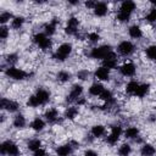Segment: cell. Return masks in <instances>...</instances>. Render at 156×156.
<instances>
[{"instance_id": "obj_1", "label": "cell", "mask_w": 156, "mask_h": 156, "mask_svg": "<svg viewBox=\"0 0 156 156\" xmlns=\"http://www.w3.org/2000/svg\"><path fill=\"white\" fill-rule=\"evenodd\" d=\"M0 151H1V155H7V156H20L21 154L18 145L12 140L2 141L0 146Z\"/></svg>"}, {"instance_id": "obj_2", "label": "cell", "mask_w": 156, "mask_h": 156, "mask_svg": "<svg viewBox=\"0 0 156 156\" xmlns=\"http://www.w3.org/2000/svg\"><path fill=\"white\" fill-rule=\"evenodd\" d=\"M71 52H72V44L71 43H62L56 49V51L54 54V58L57 61H65L71 55Z\"/></svg>"}, {"instance_id": "obj_3", "label": "cell", "mask_w": 156, "mask_h": 156, "mask_svg": "<svg viewBox=\"0 0 156 156\" xmlns=\"http://www.w3.org/2000/svg\"><path fill=\"white\" fill-rule=\"evenodd\" d=\"M33 41H34V44H35L39 49H41V50H48V49H50V48H51V44H52L50 37H48L45 33H37V34H34Z\"/></svg>"}, {"instance_id": "obj_4", "label": "cell", "mask_w": 156, "mask_h": 156, "mask_svg": "<svg viewBox=\"0 0 156 156\" xmlns=\"http://www.w3.org/2000/svg\"><path fill=\"white\" fill-rule=\"evenodd\" d=\"M112 51V48L110 45H100L96 48H93L89 52V56L91 58H96V60H104L106 57V55L108 52Z\"/></svg>"}, {"instance_id": "obj_5", "label": "cell", "mask_w": 156, "mask_h": 156, "mask_svg": "<svg viewBox=\"0 0 156 156\" xmlns=\"http://www.w3.org/2000/svg\"><path fill=\"white\" fill-rule=\"evenodd\" d=\"M5 74H6L9 78L13 79V80H23V79H26V78L28 77V73H27L24 69L17 68V67H15V66H12V67L9 66V67L6 68V71H5Z\"/></svg>"}, {"instance_id": "obj_6", "label": "cell", "mask_w": 156, "mask_h": 156, "mask_svg": "<svg viewBox=\"0 0 156 156\" xmlns=\"http://www.w3.org/2000/svg\"><path fill=\"white\" fill-rule=\"evenodd\" d=\"M123 128L121 127V126H112L111 127V130H110V133L107 134V136H106V143L107 144H110V145H115L118 140H119V138L122 136V134H123Z\"/></svg>"}, {"instance_id": "obj_7", "label": "cell", "mask_w": 156, "mask_h": 156, "mask_svg": "<svg viewBox=\"0 0 156 156\" xmlns=\"http://www.w3.org/2000/svg\"><path fill=\"white\" fill-rule=\"evenodd\" d=\"M135 51V46L129 40H123L117 45V52L122 56H130Z\"/></svg>"}, {"instance_id": "obj_8", "label": "cell", "mask_w": 156, "mask_h": 156, "mask_svg": "<svg viewBox=\"0 0 156 156\" xmlns=\"http://www.w3.org/2000/svg\"><path fill=\"white\" fill-rule=\"evenodd\" d=\"M82 94H83V87L80 84H74V85H72V88L67 95V101L77 102V100L82 98Z\"/></svg>"}, {"instance_id": "obj_9", "label": "cell", "mask_w": 156, "mask_h": 156, "mask_svg": "<svg viewBox=\"0 0 156 156\" xmlns=\"http://www.w3.org/2000/svg\"><path fill=\"white\" fill-rule=\"evenodd\" d=\"M118 71L123 77H128L129 78V77H133L135 74L136 67H135V65L133 62H124L123 65H121L118 67Z\"/></svg>"}, {"instance_id": "obj_10", "label": "cell", "mask_w": 156, "mask_h": 156, "mask_svg": "<svg viewBox=\"0 0 156 156\" xmlns=\"http://www.w3.org/2000/svg\"><path fill=\"white\" fill-rule=\"evenodd\" d=\"M0 107L7 112H16L18 111L20 108V104L15 100H10V99H6V98H2L1 99V102H0Z\"/></svg>"}, {"instance_id": "obj_11", "label": "cell", "mask_w": 156, "mask_h": 156, "mask_svg": "<svg viewBox=\"0 0 156 156\" xmlns=\"http://www.w3.org/2000/svg\"><path fill=\"white\" fill-rule=\"evenodd\" d=\"M78 26H79V21L77 17H69L67 21V26L65 28L66 34L68 35H76L78 33Z\"/></svg>"}, {"instance_id": "obj_12", "label": "cell", "mask_w": 156, "mask_h": 156, "mask_svg": "<svg viewBox=\"0 0 156 156\" xmlns=\"http://www.w3.org/2000/svg\"><path fill=\"white\" fill-rule=\"evenodd\" d=\"M117 63H118L117 62V55H116L115 51L108 52L106 55V57L102 60V66L106 67V68H108L110 71L113 69V68H116L117 67Z\"/></svg>"}, {"instance_id": "obj_13", "label": "cell", "mask_w": 156, "mask_h": 156, "mask_svg": "<svg viewBox=\"0 0 156 156\" xmlns=\"http://www.w3.org/2000/svg\"><path fill=\"white\" fill-rule=\"evenodd\" d=\"M94 77L98 79V80H101V82H106L110 79V69L104 67V66H100L95 69L94 72Z\"/></svg>"}, {"instance_id": "obj_14", "label": "cell", "mask_w": 156, "mask_h": 156, "mask_svg": "<svg viewBox=\"0 0 156 156\" xmlns=\"http://www.w3.org/2000/svg\"><path fill=\"white\" fill-rule=\"evenodd\" d=\"M93 12H94V15L98 16V17H104V16H106L107 12H108V6H107L106 2L99 1V2H96L95 7L93 9Z\"/></svg>"}, {"instance_id": "obj_15", "label": "cell", "mask_w": 156, "mask_h": 156, "mask_svg": "<svg viewBox=\"0 0 156 156\" xmlns=\"http://www.w3.org/2000/svg\"><path fill=\"white\" fill-rule=\"evenodd\" d=\"M44 117H45V121L49 122V123H55L57 119H58V111L57 108L55 107H49L45 113H44Z\"/></svg>"}, {"instance_id": "obj_16", "label": "cell", "mask_w": 156, "mask_h": 156, "mask_svg": "<svg viewBox=\"0 0 156 156\" xmlns=\"http://www.w3.org/2000/svg\"><path fill=\"white\" fill-rule=\"evenodd\" d=\"M73 146L71 143L68 144H63V145H60L57 149H56V155L57 156H71L72 152H73Z\"/></svg>"}, {"instance_id": "obj_17", "label": "cell", "mask_w": 156, "mask_h": 156, "mask_svg": "<svg viewBox=\"0 0 156 156\" xmlns=\"http://www.w3.org/2000/svg\"><path fill=\"white\" fill-rule=\"evenodd\" d=\"M105 90V87L100 83V82H95V83H93L90 87H89V94L91 95V96H100L101 95V93Z\"/></svg>"}, {"instance_id": "obj_18", "label": "cell", "mask_w": 156, "mask_h": 156, "mask_svg": "<svg viewBox=\"0 0 156 156\" xmlns=\"http://www.w3.org/2000/svg\"><path fill=\"white\" fill-rule=\"evenodd\" d=\"M135 9H136L135 2H134V1H130V0H127V1H123V2L121 4L118 11H122V12H126V13L132 15Z\"/></svg>"}, {"instance_id": "obj_19", "label": "cell", "mask_w": 156, "mask_h": 156, "mask_svg": "<svg viewBox=\"0 0 156 156\" xmlns=\"http://www.w3.org/2000/svg\"><path fill=\"white\" fill-rule=\"evenodd\" d=\"M57 23H58V20L57 18H52L49 23H46L45 24V27H44V33L48 35V37H51L52 34H55V32H56V28H57Z\"/></svg>"}, {"instance_id": "obj_20", "label": "cell", "mask_w": 156, "mask_h": 156, "mask_svg": "<svg viewBox=\"0 0 156 156\" xmlns=\"http://www.w3.org/2000/svg\"><path fill=\"white\" fill-rule=\"evenodd\" d=\"M35 96L38 98L40 105H45L49 100H50V91H48L46 89H38L35 93Z\"/></svg>"}, {"instance_id": "obj_21", "label": "cell", "mask_w": 156, "mask_h": 156, "mask_svg": "<svg viewBox=\"0 0 156 156\" xmlns=\"http://www.w3.org/2000/svg\"><path fill=\"white\" fill-rule=\"evenodd\" d=\"M107 106L108 105H112V104H115V96H113V94H112V91L111 90H108V89H105L102 93H101V95L99 96Z\"/></svg>"}, {"instance_id": "obj_22", "label": "cell", "mask_w": 156, "mask_h": 156, "mask_svg": "<svg viewBox=\"0 0 156 156\" xmlns=\"http://www.w3.org/2000/svg\"><path fill=\"white\" fill-rule=\"evenodd\" d=\"M128 34H129V37L133 38V39H140V38L143 37V29H141L139 26L133 24V26H130V27L128 28Z\"/></svg>"}, {"instance_id": "obj_23", "label": "cell", "mask_w": 156, "mask_h": 156, "mask_svg": "<svg viewBox=\"0 0 156 156\" xmlns=\"http://www.w3.org/2000/svg\"><path fill=\"white\" fill-rule=\"evenodd\" d=\"M90 133H91V135L94 138H101V136H104L106 134V128L102 124H95V126L91 127Z\"/></svg>"}, {"instance_id": "obj_24", "label": "cell", "mask_w": 156, "mask_h": 156, "mask_svg": "<svg viewBox=\"0 0 156 156\" xmlns=\"http://www.w3.org/2000/svg\"><path fill=\"white\" fill-rule=\"evenodd\" d=\"M30 128L33 129V130H35V132H41L43 129H44V127H45V121L43 119V118H40V117H35L32 122H30Z\"/></svg>"}, {"instance_id": "obj_25", "label": "cell", "mask_w": 156, "mask_h": 156, "mask_svg": "<svg viewBox=\"0 0 156 156\" xmlns=\"http://www.w3.org/2000/svg\"><path fill=\"white\" fill-rule=\"evenodd\" d=\"M155 154H156L155 146L151 145V144H149V143L144 144L141 146V149H140V155L141 156H155Z\"/></svg>"}, {"instance_id": "obj_26", "label": "cell", "mask_w": 156, "mask_h": 156, "mask_svg": "<svg viewBox=\"0 0 156 156\" xmlns=\"http://www.w3.org/2000/svg\"><path fill=\"white\" fill-rule=\"evenodd\" d=\"M26 123H27V122H26V117H24L23 115L18 113V115H16V116L13 117L12 124H13L15 128H17V129H22V128L26 127Z\"/></svg>"}, {"instance_id": "obj_27", "label": "cell", "mask_w": 156, "mask_h": 156, "mask_svg": "<svg viewBox=\"0 0 156 156\" xmlns=\"http://www.w3.org/2000/svg\"><path fill=\"white\" fill-rule=\"evenodd\" d=\"M139 129L136 128V127H128L124 132H123V134H124V138H127V139H136L138 136H139Z\"/></svg>"}, {"instance_id": "obj_28", "label": "cell", "mask_w": 156, "mask_h": 156, "mask_svg": "<svg viewBox=\"0 0 156 156\" xmlns=\"http://www.w3.org/2000/svg\"><path fill=\"white\" fill-rule=\"evenodd\" d=\"M150 90V84L149 83H143V84H139L134 96H138V98H144Z\"/></svg>"}, {"instance_id": "obj_29", "label": "cell", "mask_w": 156, "mask_h": 156, "mask_svg": "<svg viewBox=\"0 0 156 156\" xmlns=\"http://www.w3.org/2000/svg\"><path fill=\"white\" fill-rule=\"evenodd\" d=\"M139 84H140V83H138V82L134 80V79L129 80V82L127 83V85H126V93L129 94V95H134L135 91H136V89H138V87H139Z\"/></svg>"}, {"instance_id": "obj_30", "label": "cell", "mask_w": 156, "mask_h": 156, "mask_svg": "<svg viewBox=\"0 0 156 156\" xmlns=\"http://www.w3.org/2000/svg\"><path fill=\"white\" fill-rule=\"evenodd\" d=\"M78 115V107L77 106H69L65 111V117L67 119H74Z\"/></svg>"}, {"instance_id": "obj_31", "label": "cell", "mask_w": 156, "mask_h": 156, "mask_svg": "<svg viewBox=\"0 0 156 156\" xmlns=\"http://www.w3.org/2000/svg\"><path fill=\"white\" fill-rule=\"evenodd\" d=\"M132 152V146L128 143H123L118 147V156H129Z\"/></svg>"}, {"instance_id": "obj_32", "label": "cell", "mask_w": 156, "mask_h": 156, "mask_svg": "<svg viewBox=\"0 0 156 156\" xmlns=\"http://www.w3.org/2000/svg\"><path fill=\"white\" fill-rule=\"evenodd\" d=\"M27 147H28V150L34 152V151H37L38 149L41 147V140L40 139H32L27 143Z\"/></svg>"}, {"instance_id": "obj_33", "label": "cell", "mask_w": 156, "mask_h": 156, "mask_svg": "<svg viewBox=\"0 0 156 156\" xmlns=\"http://www.w3.org/2000/svg\"><path fill=\"white\" fill-rule=\"evenodd\" d=\"M56 77H57V80H58V82H61V83H66V82H68V80L71 79L72 74H71L68 71L62 69V71H60V72L56 74Z\"/></svg>"}, {"instance_id": "obj_34", "label": "cell", "mask_w": 156, "mask_h": 156, "mask_svg": "<svg viewBox=\"0 0 156 156\" xmlns=\"http://www.w3.org/2000/svg\"><path fill=\"white\" fill-rule=\"evenodd\" d=\"M23 23H24V17L23 16H16L11 21V27L13 29H20L23 26Z\"/></svg>"}, {"instance_id": "obj_35", "label": "cell", "mask_w": 156, "mask_h": 156, "mask_svg": "<svg viewBox=\"0 0 156 156\" xmlns=\"http://www.w3.org/2000/svg\"><path fill=\"white\" fill-rule=\"evenodd\" d=\"M12 18H13V16H12V13L9 12V11H2V12L0 13V23H1L2 26H5L10 20L12 21Z\"/></svg>"}, {"instance_id": "obj_36", "label": "cell", "mask_w": 156, "mask_h": 156, "mask_svg": "<svg viewBox=\"0 0 156 156\" xmlns=\"http://www.w3.org/2000/svg\"><path fill=\"white\" fill-rule=\"evenodd\" d=\"M145 54H146L147 58L156 61V45H150V46H147V48L145 49Z\"/></svg>"}, {"instance_id": "obj_37", "label": "cell", "mask_w": 156, "mask_h": 156, "mask_svg": "<svg viewBox=\"0 0 156 156\" xmlns=\"http://www.w3.org/2000/svg\"><path fill=\"white\" fill-rule=\"evenodd\" d=\"M130 16L129 13H126V12H122V11H118L117 12V21L121 22V23H126L130 20Z\"/></svg>"}, {"instance_id": "obj_38", "label": "cell", "mask_w": 156, "mask_h": 156, "mask_svg": "<svg viewBox=\"0 0 156 156\" xmlns=\"http://www.w3.org/2000/svg\"><path fill=\"white\" fill-rule=\"evenodd\" d=\"M27 105H28L29 107H38V106H41L40 102H39V100H38V98L35 96V94H34V95H30V96L28 98Z\"/></svg>"}, {"instance_id": "obj_39", "label": "cell", "mask_w": 156, "mask_h": 156, "mask_svg": "<svg viewBox=\"0 0 156 156\" xmlns=\"http://www.w3.org/2000/svg\"><path fill=\"white\" fill-rule=\"evenodd\" d=\"M146 21H149V22H156V7H154V9H151L149 12H147V15H146Z\"/></svg>"}, {"instance_id": "obj_40", "label": "cell", "mask_w": 156, "mask_h": 156, "mask_svg": "<svg viewBox=\"0 0 156 156\" xmlns=\"http://www.w3.org/2000/svg\"><path fill=\"white\" fill-rule=\"evenodd\" d=\"M87 38H88V40H89L90 43H98V41L100 40V35H99L96 32H90V33L87 35Z\"/></svg>"}, {"instance_id": "obj_41", "label": "cell", "mask_w": 156, "mask_h": 156, "mask_svg": "<svg viewBox=\"0 0 156 156\" xmlns=\"http://www.w3.org/2000/svg\"><path fill=\"white\" fill-rule=\"evenodd\" d=\"M17 58H18V56H17L16 54H9V55L6 56V62L10 65V67H12L13 63L17 62Z\"/></svg>"}, {"instance_id": "obj_42", "label": "cell", "mask_w": 156, "mask_h": 156, "mask_svg": "<svg viewBox=\"0 0 156 156\" xmlns=\"http://www.w3.org/2000/svg\"><path fill=\"white\" fill-rule=\"evenodd\" d=\"M9 34H10V29L6 26H1V28H0V38L4 40V39H6L9 37Z\"/></svg>"}, {"instance_id": "obj_43", "label": "cell", "mask_w": 156, "mask_h": 156, "mask_svg": "<svg viewBox=\"0 0 156 156\" xmlns=\"http://www.w3.org/2000/svg\"><path fill=\"white\" fill-rule=\"evenodd\" d=\"M77 77H78L79 79H82V80H85V79H88V77H89V72H88L87 69H82V71H78V73H77Z\"/></svg>"}, {"instance_id": "obj_44", "label": "cell", "mask_w": 156, "mask_h": 156, "mask_svg": "<svg viewBox=\"0 0 156 156\" xmlns=\"http://www.w3.org/2000/svg\"><path fill=\"white\" fill-rule=\"evenodd\" d=\"M83 156H99V154L95 151V150H91V149H88L84 151Z\"/></svg>"}, {"instance_id": "obj_45", "label": "cell", "mask_w": 156, "mask_h": 156, "mask_svg": "<svg viewBox=\"0 0 156 156\" xmlns=\"http://www.w3.org/2000/svg\"><path fill=\"white\" fill-rule=\"evenodd\" d=\"M33 156H46V151L43 147H40V149H38L37 151L33 152Z\"/></svg>"}, {"instance_id": "obj_46", "label": "cell", "mask_w": 156, "mask_h": 156, "mask_svg": "<svg viewBox=\"0 0 156 156\" xmlns=\"http://www.w3.org/2000/svg\"><path fill=\"white\" fill-rule=\"evenodd\" d=\"M95 5H96V1H85V6L90 10H93L95 7Z\"/></svg>"}, {"instance_id": "obj_47", "label": "cell", "mask_w": 156, "mask_h": 156, "mask_svg": "<svg viewBox=\"0 0 156 156\" xmlns=\"http://www.w3.org/2000/svg\"><path fill=\"white\" fill-rule=\"evenodd\" d=\"M46 156H50V155H46Z\"/></svg>"}]
</instances>
